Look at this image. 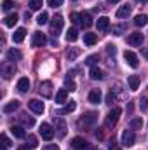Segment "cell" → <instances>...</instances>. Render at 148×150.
Listing matches in <instances>:
<instances>
[{
  "instance_id": "cell-7",
  "label": "cell",
  "mask_w": 148,
  "mask_h": 150,
  "mask_svg": "<svg viewBox=\"0 0 148 150\" xmlns=\"http://www.w3.org/2000/svg\"><path fill=\"white\" fill-rule=\"evenodd\" d=\"M54 120H56V131H58V136L59 138H65L66 136V131H68V127H66V122L63 120V119H56L54 117Z\"/></svg>"
},
{
  "instance_id": "cell-5",
  "label": "cell",
  "mask_w": 148,
  "mask_h": 150,
  "mask_svg": "<svg viewBox=\"0 0 148 150\" xmlns=\"http://www.w3.org/2000/svg\"><path fill=\"white\" fill-rule=\"evenodd\" d=\"M38 93H40L44 98H51V96H52V84H51L49 80H44V82H40Z\"/></svg>"
},
{
  "instance_id": "cell-10",
  "label": "cell",
  "mask_w": 148,
  "mask_h": 150,
  "mask_svg": "<svg viewBox=\"0 0 148 150\" xmlns=\"http://www.w3.org/2000/svg\"><path fill=\"white\" fill-rule=\"evenodd\" d=\"M143 40H145V37H143V33H140V32L131 33V35L127 37V42H129L131 45H141V44H143Z\"/></svg>"
},
{
  "instance_id": "cell-21",
  "label": "cell",
  "mask_w": 148,
  "mask_h": 150,
  "mask_svg": "<svg viewBox=\"0 0 148 150\" xmlns=\"http://www.w3.org/2000/svg\"><path fill=\"white\" fill-rule=\"evenodd\" d=\"M66 98H68V89H59L56 94V103L63 105V103H66Z\"/></svg>"
},
{
  "instance_id": "cell-30",
  "label": "cell",
  "mask_w": 148,
  "mask_h": 150,
  "mask_svg": "<svg viewBox=\"0 0 148 150\" xmlns=\"http://www.w3.org/2000/svg\"><path fill=\"white\" fill-rule=\"evenodd\" d=\"M78 38V32H77V28H70L68 32H66V40L68 42H75Z\"/></svg>"
},
{
  "instance_id": "cell-50",
  "label": "cell",
  "mask_w": 148,
  "mask_h": 150,
  "mask_svg": "<svg viewBox=\"0 0 148 150\" xmlns=\"http://www.w3.org/2000/svg\"><path fill=\"white\" fill-rule=\"evenodd\" d=\"M143 54H145V58L148 59V49H145V51H143Z\"/></svg>"
},
{
  "instance_id": "cell-16",
  "label": "cell",
  "mask_w": 148,
  "mask_h": 150,
  "mask_svg": "<svg viewBox=\"0 0 148 150\" xmlns=\"http://www.w3.org/2000/svg\"><path fill=\"white\" fill-rule=\"evenodd\" d=\"M72 147H73L75 150H84V149H87V143H85V140H84V138L77 136V138L72 140Z\"/></svg>"
},
{
  "instance_id": "cell-37",
  "label": "cell",
  "mask_w": 148,
  "mask_h": 150,
  "mask_svg": "<svg viewBox=\"0 0 148 150\" xmlns=\"http://www.w3.org/2000/svg\"><path fill=\"white\" fill-rule=\"evenodd\" d=\"M47 19H49V14H47V12H42V14L37 18V23H38V25H45V23H47Z\"/></svg>"
},
{
  "instance_id": "cell-18",
  "label": "cell",
  "mask_w": 148,
  "mask_h": 150,
  "mask_svg": "<svg viewBox=\"0 0 148 150\" xmlns=\"http://www.w3.org/2000/svg\"><path fill=\"white\" fill-rule=\"evenodd\" d=\"M11 133H12V136H14V138H19V140H25V138H26L25 129H23V127H19V126H12V127H11Z\"/></svg>"
},
{
  "instance_id": "cell-23",
  "label": "cell",
  "mask_w": 148,
  "mask_h": 150,
  "mask_svg": "<svg viewBox=\"0 0 148 150\" xmlns=\"http://www.w3.org/2000/svg\"><path fill=\"white\" fill-rule=\"evenodd\" d=\"M25 35H26V30H25V28H18V30L14 32V35H12V40H14L16 44H19V42L25 40Z\"/></svg>"
},
{
  "instance_id": "cell-20",
  "label": "cell",
  "mask_w": 148,
  "mask_h": 150,
  "mask_svg": "<svg viewBox=\"0 0 148 150\" xmlns=\"http://www.w3.org/2000/svg\"><path fill=\"white\" fill-rule=\"evenodd\" d=\"M140 77L138 75H129V79H127V84H129V89H132V91H136L138 87H140Z\"/></svg>"
},
{
  "instance_id": "cell-51",
  "label": "cell",
  "mask_w": 148,
  "mask_h": 150,
  "mask_svg": "<svg viewBox=\"0 0 148 150\" xmlns=\"http://www.w3.org/2000/svg\"><path fill=\"white\" fill-rule=\"evenodd\" d=\"M136 2H140V4H147L148 0H136Z\"/></svg>"
},
{
  "instance_id": "cell-41",
  "label": "cell",
  "mask_w": 148,
  "mask_h": 150,
  "mask_svg": "<svg viewBox=\"0 0 148 150\" xmlns=\"http://www.w3.org/2000/svg\"><path fill=\"white\" fill-rule=\"evenodd\" d=\"M28 143H30V147H32V149H35V147H37V145H38L37 138H35V136H32V134L28 136Z\"/></svg>"
},
{
  "instance_id": "cell-42",
  "label": "cell",
  "mask_w": 148,
  "mask_h": 150,
  "mask_svg": "<svg viewBox=\"0 0 148 150\" xmlns=\"http://www.w3.org/2000/svg\"><path fill=\"white\" fill-rule=\"evenodd\" d=\"M106 52H108V54H111V56H113V54L117 52V47H115L113 44H108V45H106Z\"/></svg>"
},
{
  "instance_id": "cell-43",
  "label": "cell",
  "mask_w": 148,
  "mask_h": 150,
  "mask_svg": "<svg viewBox=\"0 0 148 150\" xmlns=\"http://www.w3.org/2000/svg\"><path fill=\"white\" fill-rule=\"evenodd\" d=\"M61 4H63V0H49V5H51V7H54V9H56V7H59Z\"/></svg>"
},
{
  "instance_id": "cell-29",
  "label": "cell",
  "mask_w": 148,
  "mask_h": 150,
  "mask_svg": "<svg viewBox=\"0 0 148 150\" xmlns=\"http://www.w3.org/2000/svg\"><path fill=\"white\" fill-rule=\"evenodd\" d=\"M18 19H19V18H18V14H16V12H14V14H9V16L5 18V26L12 28V26L18 23Z\"/></svg>"
},
{
  "instance_id": "cell-48",
  "label": "cell",
  "mask_w": 148,
  "mask_h": 150,
  "mask_svg": "<svg viewBox=\"0 0 148 150\" xmlns=\"http://www.w3.org/2000/svg\"><path fill=\"white\" fill-rule=\"evenodd\" d=\"M108 150H122V149H120L118 145H115V143H111L110 147H108Z\"/></svg>"
},
{
  "instance_id": "cell-6",
  "label": "cell",
  "mask_w": 148,
  "mask_h": 150,
  "mask_svg": "<svg viewBox=\"0 0 148 150\" xmlns=\"http://www.w3.org/2000/svg\"><path fill=\"white\" fill-rule=\"evenodd\" d=\"M124 59L127 61V65H129L131 68H138V65H140L138 56H136L132 51H125V52H124Z\"/></svg>"
},
{
  "instance_id": "cell-27",
  "label": "cell",
  "mask_w": 148,
  "mask_h": 150,
  "mask_svg": "<svg viewBox=\"0 0 148 150\" xmlns=\"http://www.w3.org/2000/svg\"><path fill=\"white\" fill-rule=\"evenodd\" d=\"M7 59H9V61H19V59H21V52H19L18 49H11V51L7 52Z\"/></svg>"
},
{
  "instance_id": "cell-53",
  "label": "cell",
  "mask_w": 148,
  "mask_h": 150,
  "mask_svg": "<svg viewBox=\"0 0 148 150\" xmlns=\"http://www.w3.org/2000/svg\"><path fill=\"white\" fill-rule=\"evenodd\" d=\"M2 150H7V147H4V145H2Z\"/></svg>"
},
{
  "instance_id": "cell-19",
  "label": "cell",
  "mask_w": 148,
  "mask_h": 150,
  "mask_svg": "<svg viewBox=\"0 0 148 150\" xmlns=\"http://www.w3.org/2000/svg\"><path fill=\"white\" fill-rule=\"evenodd\" d=\"M108 26H110V18H106V16L98 18V30L105 32V30H108Z\"/></svg>"
},
{
  "instance_id": "cell-35",
  "label": "cell",
  "mask_w": 148,
  "mask_h": 150,
  "mask_svg": "<svg viewBox=\"0 0 148 150\" xmlns=\"http://www.w3.org/2000/svg\"><path fill=\"white\" fill-rule=\"evenodd\" d=\"M65 87H66V89H70V91H75V89H77L75 82L70 79V77H66V79H65Z\"/></svg>"
},
{
  "instance_id": "cell-13",
  "label": "cell",
  "mask_w": 148,
  "mask_h": 150,
  "mask_svg": "<svg viewBox=\"0 0 148 150\" xmlns=\"http://www.w3.org/2000/svg\"><path fill=\"white\" fill-rule=\"evenodd\" d=\"M101 98H103V94H101V91H99V89H92V91L89 93V101H91V103H94V105L101 103Z\"/></svg>"
},
{
  "instance_id": "cell-28",
  "label": "cell",
  "mask_w": 148,
  "mask_h": 150,
  "mask_svg": "<svg viewBox=\"0 0 148 150\" xmlns=\"http://www.w3.org/2000/svg\"><path fill=\"white\" fill-rule=\"evenodd\" d=\"M84 42L87 45H94L98 42V35L96 33H84Z\"/></svg>"
},
{
  "instance_id": "cell-11",
  "label": "cell",
  "mask_w": 148,
  "mask_h": 150,
  "mask_svg": "<svg viewBox=\"0 0 148 150\" xmlns=\"http://www.w3.org/2000/svg\"><path fill=\"white\" fill-rule=\"evenodd\" d=\"M14 72H16L14 65H11V63H4L2 65V75H4V79H11L14 75Z\"/></svg>"
},
{
  "instance_id": "cell-33",
  "label": "cell",
  "mask_w": 148,
  "mask_h": 150,
  "mask_svg": "<svg viewBox=\"0 0 148 150\" xmlns=\"http://www.w3.org/2000/svg\"><path fill=\"white\" fill-rule=\"evenodd\" d=\"M42 4H44V0H30V4H28V5H30V9H32V11H38V9L42 7Z\"/></svg>"
},
{
  "instance_id": "cell-9",
  "label": "cell",
  "mask_w": 148,
  "mask_h": 150,
  "mask_svg": "<svg viewBox=\"0 0 148 150\" xmlns=\"http://www.w3.org/2000/svg\"><path fill=\"white\" fill-rule=\"evenodd\" d=\"M131 12H132V5L125 4V5H122V7L117 11V18H118V19H125V18L131 16Z\"/></svg>"
},
{
  "instance_id": "cell-22",
  "label": "cell",
  "mask_w": 148,
  "mask_h": 150,
  "mask_svg": "<svg viewBox=\"0 0 148 150\" xmlns=\"http://www.w3.org/2000/svg\"><path fill=\"white\" fill-rule=\"evenodd\" d=\"M75 107H77V103L75 101H66V105L61 108V110H58V115H65V113H72L75 110Z\"/></svg>"
},
{
  "instance_id": "cell-3",
  "label": "cell",
  "mask_w": 148,
  "mask_h": 150,
  "mask_svg": "<svg viewBox=\"0 0 148 150\" xmlns=\"http://www.w3.org/2000/svg\"><path fill=\"white\" fill-rule=\"evenodd\" d=\"M40 136H42L44 140L51 142V140L54 138V129H52V126H51V124H47V122L40 124Z\"/></svg>"
},
{
  "instance_id": "cell-34",
  "label": "cell",
  "mask_w": 148,
  "mask_h": 150,
  "mask_svg": "<svg viewBox=\"0 0 148 150\" xmlns=\"http://www.w3.org/2000/svg\"><path fill=\"white\" fill-rule=\"evenodd\" d=\"M98 61H99V56H98V54H91V56L85 59V63H87V65H91V67H94Z\"/></svg>"
},
{
  "instance_id": "cell-46",
  "label": "cell",
  "mask_w": 148,
  "mask_h": 150,
  "mask_svg": "<svg viewBox=\"0 0 148 150\" xmlns=\"http://www.w3.org/2000/svg\"><path fill=\"white\" fill-rule=\"evenodd\" d=\"M120 32H124V26H115L113 28V33L115 35H120Z\"/></svg>"
},
{
  "instance_id": "cell-14",
  "label": "cell",
  "mask_w": 148,
  "mask_h": 150,
  "mask_svg": "<svg viewBox=\"0 0 148 150\" xmlns=\"http://www.w3.org/2000/svg\"><path fill=\"white\" fill-rule=\"evenodd\" d=\"M28 107H30L35 113H44V103H42L40 100H30Z\"/></svg>"
},
{
  "instance_id": "cell-15",
  "label": "cell",
  "mask_w": 148,
  "mask_h": 150,
  "mask_svg": "<svg viewBox=\"0 0 148 150\" xmlns=\"http://www.w3.org/2000/svg\"><path fill=\"white\" fill-rule=\"evenodd\" d=\"M16 87H18L19 93H26V91L30 89V80H28L26 77H21V79L18 80V86H16Z\"/></svg>"
},
{
  "instance_id": "cell-12",
  "label": "cell",
  "mask_w": 148,
  "mask_h": 150,
  "mask_svg": "<svg viewBox=\"0 0 148 150\" xmlns=\"http://www.w3.org/2000/svg\"><path fill=\"white\" fill-rule=\"evenodd\" d=\"M98 120V113L96 112H87L82 115V119H80V124L84 122V124H94Z\"/></svg>"
},
{
  "instance_id": "cell-25",
  "label": "cell",
  "mask_w": 148,
  "mask_h": 150,
  "mask_svg": "<svg viewBox=\"0 0 148 150\" xmlns=\"http://www.w3.org/2000/svg\"><path fill=\"white\" fill-rule=\"evenodd\" d=\"M89 75H91V79H92V80H101V79H105L103 72H101L99 68H96V67H92V68H91Z\"/></svg>"
},
{
  "instance_id": "cell-4",
  "label": "cell",
  "mask_w": 148,
  "mask_h": 150,
  "mask_svg": "<svg viewBox=\"0 0 148 150\" xmlns=\"http://www.w3.org/2000/svg\"><path fill=\"white\" fill-rule=\"evenodd\" d=\"M136 142V136H134V131L132 129H125L122 133V145L124 147H132Z\"/></svg>"
},
{
  "instance_id": "cell-38",
  "label": "cell",
  "mask_w": 148,
  "mask_h": 150,
  "mask_svg": "<svg viewBox=\"0 0 148 150\" xmlns=\"http://www.w3.org/2000/svg\"><path fill=\"white\" fill-rule=\"evenodd\" d=\"M115 101H117V96H115V94H113V93H108V96H106V105H113V103H115Z\"/></svg>"
},
{
  "instance_id": "cell-40",
  "label": "cell",
  "mask_w": 148,
  "mask_h": 150,
  "mask_svg": "<svg viewBox=\"0 0 148 150\" xmlns=\"http://www.w3.org/2000/svg\"><path fill=\"white\" fill-rule=\"evenodd\" d=\"M140 107H141L143 112H147L148 110V98H141V100H140Z\"/></svg>"
},
{
  "instance_id": "cell-2",
  "label": "cell",
  "mask_w": 148,
  "mask_h": 150,
  "mask_svg": "<svg viewBox=\"0 0 148 150\" xmlns=\"http://www.w3.org/2000/svg\"><path fill=\"white\" fill-rule=\"evenodd\" d=\"M120 113L122 110L118 108V107H115V108H111L110 113L106 115V120H105V124H106V127H111V126H115L117 124V120H118V117H120Z\"/></svg>"
},
{
  "instance_id": "cell-24",
  "label": "cell",
  "mask_w": 148,
  "mask_h": 150,
  "mask_svg": "<svg viewBox=\"0 0 148 150\" xmlns=\"http://www.w3.org/2000/svg\"><path fill=\"white\" fill-rule=\"evenodd\" d=\"M18 107H19V101H18V100H12V101H9L7 105H4V112L11 113V112H14V110H18Z\"/></svg>"
},
{
  "instance_id": "cell-32",
  "label": "cell",
  "mask_w": 148,
  "mask_h": 150,
  "mask_svg": "<svg viewBox=\"0 0 148 150\" xmlns=\"http://www.w3.org/2000/svg\"><path fill=\"white\" fill-rule=\"evenodd\" d=\"M21 122H23L26 127H32V126L35 124V119H33V117H30V115H23V117H21Z\"/></svg>"
},
{
  "instance_id": "cell-36",
  "label": "cell",
  "mask_w": 148,
  "mask_h": 150,
  "mask_svg": "<svg viewBox=\"0 0 148 150\" xmlns=\"http://www.w3.org/2000/svg\"><path fill=\"white\" fill-rule=\"evenodd\" d=\"M80 54V49H72V51H68V54H66V58L70 59V61H73L75 58Z\"/></svg>"
},
{
  "instance_id": "cell-17",
  "label": "cell",
  "mask_w": 148,
  "mask_h": 150,
  "mask_svg": "<svg viewBox=\"0 0 148 150\" xmlns=\"http://www.w3.org/2000/svg\"><path fill=\"white\" fill-rule=\"evenodd\" d=\"M80 25H82L84 28L92 26V18H91L89 12H82V14H80Z\"/></svg>"
},
{
  "instance_id": "cell-1",
  "label": "cell",
  "mask_w": 148,
  "mask_h": 150,
  "mask_svg": "<svg viewBox=\"0 0 148 150\" xmlns=\"http://www.w3.org/2000/svg\"><path fill=\"white\" fill-rule=\"evenodd\" d=\"M63 23H65V19H63L61 14H56V16L52 18V21H51V33L54 35V38L58 37L59 32L63 30Z\"/></svg>"
},
{
  "instance_id": "cell-52",
  "label": "cell",
  "mask_w": 148,
  "mask_h": 150,
  "mask_svg": "<svg viewBox=\"0 0 148 150\" xmlns=\"http://www.w3.org/2000/svg\"><path fill=\"white\" fill-rule=\"evenodd\" d=\"M110 4H117V2H120V0H108Z\"/></svg>"
},
{
  "instance_id": "cell-49",
  "label": "cell",
  "mask_w": 148,
  "mask_h": 150,
  "mask_svg": "<svg viewBox=\"0 0 148 150\" xmlns=\"http://www.w3.org/2000/svg\"><path fill=\"white\" fill-rule=\"evenodd\" d=\"M18 150H32V147H28V145H19Z\"/></svg>"
},
{
  "instance_id": "cell-26",
  "label": "cell",
  "mask_w": 148,
  "mask_h": 150,
  "mask_svg": "<svg viewBox=\"0 0 148 150\" xmlns=\"http://www.w3.org/2000/svg\"><path fill=\"white\" fill-rule=\"evenodd\" d=\"M147 23H148V16H147V14H138V16L134 18V25H136V26H140V28H141V26H145Z\"/></svg>"
},
{
  "instance_id": "cell-44",
  "label": "cell",
  "mask_w": 148,
  "mask_h": 150,
  "mask_svg": "<svg viewBox=\"0 0 148 150\" xmlns=\"http://www.w3.org/2000/svg\"><path fill=\"white\" fill-rule=\"evenodd\" d=\"M72 21H73L75 25L80 23V14H78V12H73V14H72Z\"/></svg>"
},
{
  "instance_id": "cell-39",
  "label": "cell",
  "mask_w": 148,
  "mask_h": 150,
  "mask_svg": "<svg viewBox=\"0 0 148 150\" xmlns=\"http://www.w3.org/2000/svg\"><path fill=\"white\" fill-rule=\"evenodd\" d=\"M2 7H4V11H9V9L14 7V2H12V0H4V2H2Z\"/></svg>"
},
{
  "instance_id": "cell-47",
  "label": "cell",
  "mask_w": 148,
  "mask_h": 150,
  "mask_svg": "<svg viewBox=\"0 0 148 150\" xmlns=\"http://www.w3.org/2000/svg\"><path fill=\"white\" fill-rule=\"evenodd\" d=\"M44 150H59V147H58V145H47Z\"/></svg>"
},
{
  "instance_id": "cell-8",
  "label": "cell",
  "mask_w": 148,
  "mask_h": 150,
  "mask_svg": "<svg viewBox=\"0 0 148 150\" xmlns=\"http://www.w3.org/2000/svg\"><path fill=\"white\" fill-rule=\"evenodd\" d=\"M44 44H47V37L40 32H35L33 33V40H32V45L33 47H42Z\"/></svg>"
},
{
  "instance_id": "cell-31",
  "label": "cell",
  "mask_w": 148,
  "mask_h": 150,
  "mask_svg": "<svg viewBox=\"0 0 148 150\" xmlns=\"http://www.w3.org/2000/svg\"><path fill=\"white\" fill-rule=\"evenodd\" d=\"M143 127V119L141 117H134L131 120V129H141Z\"/></svg>"
},
{
  "instance_id": "cell-45",
  "label": "cell",
  "mask_w": 148,
  "mask_h": 150,
  "mask_svg": "<svg viewBox=\"0 0 148 150\" xmlns=\"http://www.w3.org/2000/svg\"><path fill=\"white\" fill-rule=\"evenodd\" d=\"M2 143H4V147H11V140L5 134H2Z\"/></svg>"
}]
</instances>
